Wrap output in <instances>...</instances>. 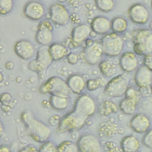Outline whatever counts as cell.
Here are the masks:
<instances>
[{
    "instance_id": "obj_1",
    "label": "cell",
    "mask_w": 152,
    "mask_h": 152,
    "mask_svg": "<svg viewBox=\"0 0 152 152\" xmlns=\"http://www.w3.org/2000/svg\"><path fill=\"white\" fill-rule=\"evenodd\" d=\"M21 119L28 134L35 141L40 143L47 141L51 133L49 126L35 118L29 111L23 112Z\"/></svg>"
},
{
    "instance_id": "obj_2",
    "label": "cell",
    "mask_w": 152,
    "mask_h": 152,
    "mask_svg": "<svg viewBox=\"0 0 152 152\" xmlns=\"http://www.w3.org/2000/svg\"><path fill=\"white\" fill-rule=\"evenodd\" d=\"M134 52L137 55L145 56L152 53V30L140 28L132 33Z\"/></svg>"
},
{
    "instance_id": "obj_3",
    "label": "cell",
    "mask_w": 152,
    "mask_h": 152,
    "mask_svg": "<svg viewBox=\"0 0 152 152\" xmlns=\"http://www.w3.org/2000/svg\"><path fill=\"white\" fill-rule=\"evenodd\" d=\"M103 53L110 57L119 56L123 51L124 41L118 33L112 32L104 34L100 41Z\"/></svg>"
},
{
    "instance_id": "obj_4",
    "label": "cell",
    "mask_w": 152,
    "mask_h": 152,
    "mask_svg": "<svg viewBox=\"0 0 152 152\" xmlns=\"http://www.w3.org/2000/svg\"><path fill=\"white\" fill-rule=\"evenodd\" d=\"M43 94H50L51 96L68 97L69 89L66 82L62 78L54 76L42 84L39 88Z\"/></svg>"
},
{
    "instance_id": "obj_5",
    "label": "cell",
    "mask_w": 152,
    "mask_h": 152,
    "mask_svg": "<svg viewBox=\"0 0 152 152\" xmlns=\"http://www.w3.org/2000/svg\"><path fill=\"white\" fill-rule=\"evenodd\" d=\"M129 84V77L126 74H120L107 83L104 89V94L111 97H121L125 95Z\"/></svg>"
},
{
    "instance_id": "obj_6",
    "label": "cell",
    "mask_w": 152,
    "mask_h": 152,
    "mask_svg": "<svg viewBox=\"0 0 152 152\" xmlns=\"http://www.w3.org/2000/svg\"><path fill=\"white\" fill-rule=\"evenodd\" d=\"M87 119L72 110L61 118L57 128V131L59 133H64L80 129L84 125Z\"/></svg>"
},
{
    "instance_id": "obj_7",
    "label": "cell",
    "mask_w": 152,
    "mask_h": 152,
    "mask_svg": "<svg viewBox=\"0 0 152 152\" xmlns=\"http://www.w3.org/2000/svg\"><path fill=\"white\" fill-rule=\"evenodd\" d=\"M96 110V105L93 99L88 94H82L76 100L73 110L80 116L87 119L91 116Z\"/></svg>"
},
{
    "instance_id": "obj_8",
    "label": "cell",
    "mask_w": 152,
    "mask_h": 152,
    "mask_svg": "<svg viewBox=\"0 0 152 152\" xmlns=\"http://www.w3.org/2000/svg\"><path fill=\"white\" fill-rule=\"evenodd\" d=\"M140 97V94L137 89L134 87H129L126 92L125 97L121 101L119 104L120 110L125 115L134 114L137 110Z\"/></svg>"
},
{
    "instance_id": "obj_9",
    "label": "cell",
    "mask_w": 152,
    "mask_h": 152,
    "mask_svg": "<svg viewBox=\"0 0 152 152\" xmlns=\"http://www.w3.org/2000/svg\"><path fill=\"white\" fill-rule=\"evenodd\" d=\"M103 54L104 53L101 43L91 40L84 48L83 58L86 63L94 65L100 62Z\"/></svg>"
},
{
    "instance_id": "obj_10",
    "label": "cell",
    "mask_w": 152,
    "mask_h": 152,
    "mask_svg": "<svg viewBox=\"0 0 152 152\" xmlns=\"http://www.w3.org/2000/svg\"><path fill=\"white\" fill-rule=\"evenodd\" d=\"M128 14L130 20L138 25L147 24L150 17V12L148 8L141 3L132 4L129 8Z\"/></svg>"
},
{
    "instance_id": "obj_11",
    "label": "cell",
    "mask_w": 152,
    "mask_h": 152,
    "mask_svg": "<svg viewBox=\"0 0 152 152\" xmlns=\"http://www.w3.org/2000/svg\"><path fill=\"white\" fill-rule=\"evenodd\" d=\"M77 145L80 152H103L99 140L91 134L81 136L77 141Z\"/></svg>"
},
{
    "instance_id": "obj_12",
    "label": "cell",
    "mask_w": 152,
    "mask_h": 152,
    "mask_svg": "<svg viewBox=\"0 0 152 152\" xmlns=\"http://www.w3.org/2000/svg\"><path fill=\"white\" fill-rule=\"evenodd\" d=\"M53 27L52 23L47 20H43L40 22L35 39L36 42L42 46H48L50 44L53 40Z\"/></svg>"
},
{
    "instance_id": "obj_13",
    "label": "cell",
    "mask_w": 152,
    "mask_h": 152,
    "mask_svg": "<svg viewBox=\"0 0 152 152\" xmlns=\"http://www.w3.org/2000/svg\"><path fill=\"white\" fill-rule=\"evenodd\" d=\"M49 17L51 22L59 26L67 24L70 19V15L66 8L59 2L50 5L49 8Z\"/></svg>"
},
{
    "instance_id": "obj_14",
    "label": "cell",
    "mask_w": 152,
    "mask_h": 152,
    "mask_svg": "<svg viewBox=\"0 0 152 152\" xmlns=\"http://www.w3.org/2000/svg\"><path fill=\"white\" fill-rule=\"evenodd\" d=\"M44 5L40 2L31 1L26 4L23 8L24 15L28 19L37 21L42 19L45 15Z\"/></svg>"
},
{
    "instance_id": "obj_15",
    "label": "cell",
    "mask_w": 152,
    "mask_h": 152,
    "mask_svg": "<svg viewBox=\"0 0 152 152\" xmlns=\"http://www.w3.org/2000/svg\"><path fill=\"white\" fill-rule=\"evenodd\" d=\"M134 52L127 51L122 54L119 58V66L125 72H131L139 67L138 58Z\"/></svg>"
},
{
    "instance_id": "obj_16",
    "label": "cell",
    "mask_w": 152,
    "mask_h": 152,
    "mask_svg": "<svg viewBox=\"0 0 152 152\" xmlns=\"http://www.w3.org/2000/svg\"><path fill=\"white\" fill-rule=\"evenodd\" d=\"M134 80L139 88H148L152 85V71L142 65L136 70Z\"/></svg>"
},
{
    "instance_id": "obj_17",
    "label": "cell",
    "mask_w": 152,
    "mask_h": 152,
    "mask_svg": "<svg viewBox=\"0 0 152 152\" xmlns=\"http://www.w3.org/2000/svg\"><path fill=\"white\" fill-rule=\"evenodd\" d=\"M129 126L134 132L138 134H143L150 129L151 121L145 114L137 113L131 119Z\"/></svg>"
},
{
    "instance_id": "obj_18",
    "label": "cell",
    "mask_w": 152,
    "mask_h": 152,
    "mask_svg": "<svg viewBox=\"0 0 152 152\" xmlns=\"http://www.w3.org/2000/svg\"><path fill=\"white\" fill-rule=\"evenodd\" d=\"M14 52L20 58L24 60L31 59L35 52L34 45L27 40H20L14 45Z\"/></svg>"
},
{
    "instance_id": "obj_19",
    "label": "cell",
    "mask_w": 152,
    "mask_h": 152,
    "mask_svg": "<svg viewBox=\"0 0 152 152\" xmlns=\"http://www.w3.org/2000/svg\"><path fill=\"white\" fill-rule=\"evenodd\" d=\"M91 28L87 24H80L75 26L71 32V41L74 46H77L86 41L90 36Z\"/></svg>"
},
{
    "instance_id": "obj_20",
    "label": "cell",
    "mask_w": 152,
    "mask_h": 152,
    "mask_svg": "<svg viewBox=\"0 0 152 152\" xmlns=\"http://www.w3.org/2000/svg\"><path fill=\"white\" fill-rule=\"evenodd\" d=\"M38 66L39 72L46 69L53 61L49 50L48 46H42L37 52L35 59Z\"/></svg>"
},
{
    "instance_id": "obj_21",
    "label": "cell",
    "mask_w": 152,
    "mask_h": 152,
    "mask_svg": "<svg viewBox=\"0 0 152 152\" xmlns=\"http://www.w3.org/2000/svg\"><path fill=\"white\" fill-rule=\"evenodd\" d=\"M92 31L97 34H106L111 29V21L106 17L97 16L90 24Z\"/></svg>"
},
{
    "instance_id": "obj_22",
    "label": "cell",
    "mask_w": 152,
    "mask_h": 152,
    "mask_svg": "<svg viewBox=\"0 0 152 152\" xmlns=\"http://www.w3.org/2000/svg\"><path fill=\"white\" fill-rule=\"evenodd\" d=\"M66 82L69 90L77 94H81L86 86L84 78L79 74L70 75Z\"/></svg>"
},
{
    "instance_id": "obj_23",
    "label": "cell",
    "mask_w": 152,
    "mask_h": 152,
    "mask_svg": "<svg viewBox=\"0 0 152 152\" xmlns=\"http://www.w3.org/2000/svg\"><path fill=\"white\" fill-rule=\"evenodd\" d=\"M141 144L139 140L134 135H127L121 142V149L122 152H137Z\"/></svg>"
},
{
    "instance_id": "obj_24",
    "label": "cell",
    "mask_w": 152,
    "mask_h": 152,
    "mask_svg": "<svg viewBox=\"0 0 152 152\" xmlns=\"http://www.w3.org/2000/svg\"><path fill=\"white\" fill-rule=\"evenodd\" d=\"M49 53L54 61H59L68 55L67 48L59 43H53L49 46Z\"/></svg>"
},
{
    "instance_id": "obj_25",
    "label": "cell",
    "mask_w": 152,
    "mask_h": 152,
    "mask_svg": "<svg viewBox=\"0 0 152 152\" xmlns=\"http://www.w3.org/2000/svg\"><path fill=\"white\" fill-rule=\"evenodd\" d=\"M128 27V23L123 17H116L111 21V29L114 33H123L126 31Z\"/></svg>"
},
{
    "instance_id": "obj_26",
    "label": "cell",
    "mask_w": 152,
    "mask_h": 152,
    "mask_svg": "<svg viewBox=\"0 0 152 152\" xmlns=\"http://www.w3.org/2000/svg\"><path fill=\"white\" fill-rule=\"evenodd\" d=\"M99 69L101 73L106 77H110L116 72V65L109 60H103L99 63Z\"/></svg>"
},
{
    "instance_id": "obj_27",
    "label": "cell",
    "mask_w": 152,
    "mask_h": 152,
    "mask_svg": "<svg viewBox=\"0 0 152 152\" xmlns=\"http://www.w3.org/2000/svg\"><path fill=\"white\" fill-rule=\"evenodd\" d=\"M50 104L55 110H64L68 106V100L67 97L51 96L50 97Z\"/></svg>"
},
{
    "instance_id": "obj_28",
    "label": "cell",
    "mask_w": 152,
    "mask_h": 152,
    "mask_svg": "<svg viewBox=\"0 0 152 152\" xmlns=\"http://www.w3.org/2000/svg\"><path fill=\"white\" fill-rule=\"evenodd\" d=\"M94 2L96 7L102 12L111 11L115 7L114 0H94Z\"/></svg>"
},
{
    "instance_id": "obj_29",
    "label": "cell",
    "mask_w": 152,
    "mask_h": 152,
    "mask_svg": "<svg viewBox=\"0 0 152 152\" xmlns=\"http://www.w3.org/2000/svg\"><path fill=\"white\" fill-rule=\"evenodd\" d=\"M77 145L71 141L62 142L56 149V152H78Z\"/></svg>"
},
{
    "instance_id": "obj_30",
    "label": "cell",
    "mask_w": 152,
    "mask_h": 152,
    "mask_svg": "<svg viewBox=\"0 0 152 152\" xmlns=\"http://www.w3.org/2000/svg\"><path fill=\"white\" fill-rule=\"evenodd\" d=\"M118 110L115 103L110 101L104 102L99 109V112L103 116H108L112 113H115Z\"/></svg>"
},
{
    "instance_id": "obj_31",
    "label": "cell",
    "mask_w": 152,
    "mask_h": 152,
    "mask_svg": "<svg viewBox=\"0 0 152 152\" xmlns=\"http://www.w3.org/2000/svg\"><path fill=\"white\" fill-rule=\"evenodd\" d=\"M14 7V0H0V13L2 15L8 14Z\"/></svg>"
},
{
    "instance_id": "obj_32",
    "label": "cell",
    "mask_w": 152,
    "mask_h": 152,
    "mask_svg": "<svg viewBox=\"0 0 152 152\" xmlns=\"http://www.w3.org/2000/svg\"><path fill=\"white\" fill-rule=\"evenodd\" d=\"M103 80L101 78L96 79H90L86 82V87L90 91L97 90L103 84Z\"/></svg>"
},
{
    "instance_id": "obj_33",
    "label": "cell",
    "mask_w": 152,
    "mask_h": 152,
    "mask_svg": "<svg viewBox=\"0 0 152 152\" xmlns=\"http://www.w3.org/2000/svg\"><path fill=\"white\" fill-rule=\"evenodd\" d=\"M57 147L50 141H46L40 146L38 152H56Z\"/></svg>"
},
{
    "instance_id": "obj_34",
    "label": "cell",
    "mask_w": 152,
    "mask_h": 152,
    "mask_svg": "<svg viewBox=\"0 0 152 152\" xmlns=\"http://www.w3.org/2000/svg\"><path fill=\"white\" fill-rule=\"evenodd\" d=\"M142 142L146 147L152 148V129H148L144 133L142 138Z\"/></svg>"
},
{
    "instance_id": "obj_35",
    "label": "cell",
    "mask_w": 152,
    "mask_h": 152,
    "mask_svg": "<svg viewBox=\"0 0 152 152\" xmlns=\"http://www.w3.org/2000/svg\"><path fill=\"white\" fill-rule=\"evenodd\" d=\"M103 150V152H120L118 147L113 142H106Z\"/></svg>"
},
{
    "instance_id": "obj_36",
    "label": "cell",
    "mask_w": 152,
    "mask_h": 152,
    "mask_svg": "<svg viewBox=\"0 0 152 152\" xmlns=\"http://www.w3.org/2000/svg\"><path fill=\"white\" fill-rule=\"evenodd\" d=\"M143 65L152 71V53L144 56Z\"/></svg>"
},
{
    "instance_id": "obj_37",
    "label": "cell",
    "mask_w": 152,
    "mask_h": 152,
    "mask_svg": "<svg viewBox=\"0 0 152 152\" xmlns=\"http://www.w3.org/2000/svg\"><path fill=\"white\" fill-rule=\"evenodd\" d=\"M66 59L70 64H75L78 61V56L75 53H69L66 56Z\"/></svg>"
},
{
    "instance_id": "obj_38",
    "label": "cell",
    "mask_w": 152,
    "mask_h": 152,
    "mask_svg": "<svg viewBox=\"0 0 152 152\" xmlns=\"http://www.w3.org/2000/svg\"><path fill=\"white\" fill-rule=\"evenodd\" d=\"M18 152H38V150L34 145H28L22 148Z\"/></svg>"
},
{
    "instance_id": "obj_39",
    "label": "cell",
    "mask_w": 152,
    "mask_h": 152,
    "mask_svg": "<svg viewBox=\"0 0 152 152\" xmlns=\"http://www.w3.org/2000/svg\"><path fill=\"white\" fill-rule=\"evenodd\" d=\"M28 68H30V70H31L33 71L39 72L38 66L37 65V63H36V61L35 59L30 62V63L28 64Z\"/></svg>"
},
{
    "instance_id": "obj_40",
    "label": "cell",
    "mask_w": 152,
    "mask_h": 152,
    "mask_svg": "<svg viewBox=\"0 0 152 152\" xmlns=\"http://www.w3.org/2000/svg\"><path fill=\"white\" fill-rule=\"evenodd\" d=\"M0 152H11V150L8 146L2 145L0 148Z\"/></svg>"
},
{
    "instance_id": "obj_41",
    "label": "cell",
    "mask_w": 152,
    "mask_h": 152,
    "mask_svg": "<svg viewBox=\"0 0 152 152\" xmlns=\"http://www.w3.org/2000/svg\"><path fill=\"white\" fill-rule=\"evenodd\" d=\"M151 8H152V0L151 1Z\"/></svg>"
},
{
    "instance_id": "obj_42",
    "label": "cell",
    "mask_w": 152,
    "mask_h": 152,
    "mask_svg": "<svg viewBox=\"0 0 152 152\" xmlns=\"http://www.w3.org/2000/svg\"><path fill=\"white\" fill-rule=\"evenodd\" d=\"M59 1H62V0H59Z\"/></svg>"
}]
</instances>
